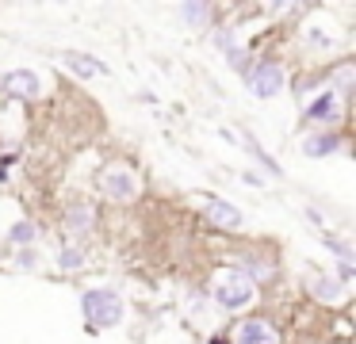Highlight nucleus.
<instances>
[{
  "mask_svg": "<svg viewBox=\"0 0 356 344\" xmlns=\"http://www.w3.org/2000/svg\"><path fill=\"white\" fill-rule=\"evenodd\" d=\"M81 313L92 329H115L123 321V295L108 287H92L81 295Z\"/></svg>",
  "mask_w": 356,
  "mask_h": 344,
  "instance_id": "1",
  "label": "nucleus"
},
{
  "mask_svg": "<svg viewBox=\"0 0 356 344\" xmlns=\"http://www.w3.org/2000/svg\"><path fill=\"white\" fill-rule=\"evenodd\" d=\"M211 295H215V302L222 306V310L238 313V310H245V306L257 298V283H249L245 275L234 268V272H222V275H218L215 287H211Z\"/></svg>",
  "mask_w": 356,
  "mask_h": 344,
  "instance_id": "2",
  "label": "nucleus"
},
{
  "mask_svg": "<svg viewBox=\"0 0 356 344\" xmlns=\"http://www.w3.org/2000/svg\"><path fill=\"white\" fill-rule=\"evenodd\" d=\"M284 81H287V73H284L280 61H257V65L245 73V84H249V92H253L257 99L280 96V92H284Z\"/></svg>",
  "mask_w": 356,
  "mask_h": 344,
  "instance_id": "3",
  "label": "nucleus"
},
{
  "mask_svg": "<svg viewBox=\"0 0 356 344\" xmlns=\"http://www.w3.org/2000/svg\"><path fill=\"white\" fill-rule=\"evenodd\" d=\"M100 188H104V195H111V199H119V203H127V199H134V191H138V180H134L131 168L115 165V168H108V172L100 176Z\"/></svg>",
  "mask_w": 356,
  "mask_h": 344,
  "instance_id": "4",
  "label": "nucleus"
},
{
  "mask_svg": "<svg viewBox=\"0 0 356 344\" xmlns=\"http://www.w3.org/2000/svg\"><path fill=\"white\" fill-rule=\"evenodd\" d=\"M302 115H307V122H318V126H333V122H337L345 111H341V99L333 96V92H322V96L310 99V107H307Z\"/></svg>",
  "mask_w": 356,
  "mask_h": 344,
  "instance_id": "5",
  "label": "nucleus"
},
{
  "mask_svg": "<svg viewBox=\"0 0 356 344\" xmlns=\"http://www.w3.org/2000/svg\"><path fill=\"white\" fill-rule=\"evenodd\" d=\"M238 344H280V333L272 321L264 318H249L238 325Z\"/></svg>",
  "mask_w": 356,
  "mask_h": 344,
  "instance_id": "6",
  "label": "nucleus"
},
{
  "mask_svg": "<svg viewBox=\"0 0 356 344\" xmlns=\"http://www.w3.org/2000/svg\"><path fill=\"white\" fill-rule=\"evenodd\" d=\"M203 218H207L211 226H218V229H238L241 226V211L234 203H226V199H207Z\"/></svg>",
  "mask_w": 356,
  "mask_h": 344,
  "instance_id": "7",
  "label": "nucleus"
},
{
  "mask_svg": "<svg viewBox=\"0 0 356 344\" xmlns=\"http://www.w3.org/2000/svg\"><path fill=\"white\" fill-rule=\"evenodd\" d=\"M4 88H8L12 96H19V99H35L42 92V81H39V73H31V69H12V73L4 76Z\"/></svg>",
  "mask_w": 356,
  "mask_h": 344,
  "instance_id": "8",
  "label": "nucleus"
},
{
  "mask_svg": "<svg viewBox=\"0 0 356 344\" xmlns=\"http://www.w3.org/2000/svg\"><path fill=\"white\" fill-rule=\"evenodd\" d=\"M92 226H96V211H92V203L77 199V203L65 206V234H88Z\"/></svg>",
  "mask_w": 356,
  "mask_h": 344,
  "instance_id": "9",
  "label": "nucleus"
},
{
  "mask_svg": "<svg viewBox=\"0 0 356 344\" xmlns=\"http://www.w3.org/2000/svg\"><path fill=\"white\" fill-rule=\"evenodd\" d=\"M337 149H341V134H333V130H322V134L302 138V153H307L310 161L330 157V153H337Z\"/></svg>",
  "mask_w": 356,
  "mask_h": 344,
  "instance_id": "10",
  "label": "nucleus"
},
{
  "mask_svg": "<svg viewBox=\"0 0 356 344\" xmlns=\"http://www.w3.org/2000/svg\"><path fill=\"white\" fill-rule=\"evenodd\" d=\"M62 61H65V65H70L77 76H81V81H88V76H100V73H108V65H104V61H96V58H88V54L62 50Z\"/></svg>",
  "mask_w": 356,
  "mask_h": 344,
  "instance_id": "11",
  "label": "nucleus"
},
{
  "mask_svg": "<svg viewBox=\"0 0 356 344\" xmlns=\"http://www.w3.org/2000/svg\"><path fill=\"white\" fill-rule=\"evenodd\" d=\"M307 287L318 302H341V298H345V287H341L337 279H330V275H310Z\"/></svg>",
  "mask_w": 356,
  "mask_h": 344,
  "instance_id": "12",
  "label": "nucleus"
},
{
  "mask_svg": "<svg viewBox=\"0 0 356 344\" xmlns=\"http://www.w3.org/2000/svg\"><path fill=\"white\" fill-rule=\"evenodd\" d=\"M241 145H245V149L253 153L257 161H261V165H264V172H268V176H284V168H280V161L272 157V153H264V145H257L249 134H241Z\"/></svg>",
  "mask_w": 356,
  "mask_h": 344,
  "instance_id": "13",
  "label": "nucleus"
},
{
  "mask_svg": "<svg viewBox=\"0 0 356 344\" xmlns=\"http://www.w3.org/2000/svg\"><path fill=\"white\" fill-rule=\"evenodd\" d=\"M180 15H184L188 27H207L211 15H215V8L211 4H180Z\"/></svg>",
  "mask_w": 356,
  "mask_h": 344,
  "instance_id": "14",
  "label": "nucleus"
},
{
  "mask_svg": "<svg viewBox=\"0 0 356 344\" xmlns=\"http://www.w3.org/2000/svg\"><path fill=\"white\" fill-rule=\"evenodd\" d=\"M35 237H39V226H35V222H16V226L8 229V241L19 245V249H31Z\"/></svg>",
  "mask_w": 356,
  "mask_h": 344,
  "instance_id": "15",
  "label": "nucleus"
},
{
  "mask_svg": "<svg viewBox=\"0 0 356 344\" xmlns=\"http://www.w3.org/2000/svg\"><path fill=\"white\" fill-rule=\"evenodd\" d=\"M58 264H62L65 272H77V268H85V249H77V245L62 249V252H58Z\"/></svg>",
  "mask_w": 356,
  "mask_h": 344,
  "instance_id": "16",
  "label": "nucleus"
},
{
  "mask_svg": "<svg viewBox=\"0 0 356 344\" xmlns=\"http://www.w3.org/2000/svg\"><path fill=\"white\" fill-rule=\"evenodd\" d=\"M226 61H230V65H234V69H238V73H241V76H245V73H249V69H253V65H249V54H245V50H241V46H230V50H226Z\"/></svg>",
  "mask_w": 356,
  "mask_h": 344,
  "instance_id": "17",
  "label": "nucleus"
},
{
  "mask_svg": "<svg viewBox=\"0 0 356 344\" xmlns=\"http://www.w3.org/2000/svg\"><path fill=\"white\" fill-rule=\"evenodd\" d=\"M333 81H337V92H341V96H348V92H353V65L345 61V65L333 73ZM337 92H333V96H337Z\"/></svg>",
  "mask_w": 356,
  "mask_h": 344,
  "instance_id": "18",
  "label": "nucleus"
},
{
  "mask_svg": "<svg viewBox=\"0 0 356 344\" xmlns=\"http://www.w3.org/2000/svg\"><path fill=\"white\" fill-rule=\"evenodd\" d=\"M322 245L330 252H337L341 260H353V249H348V241H341V237H330V234H322Z\"/></svg>",
  "mask_w": 356,
  "mask_h": 344,
  "instance_id": "19",
  "label": "nucleus"
},
{
  "mask_svg": "<svg viewBox=\"0 0 356 344\" xmlns=\"http://www.w3.org/2000/svg\"><path fill=\"white\" fill-rule=\"evenodd\" d=\"M16 264L31 272V268H39V252H35V249H19V252H16Z\"/></svg>",
  "mask_w": 356,
  "mask_h": 344,
  "instance_id": "20",
  "label": "nucleus"
},
{
  "mask_svg": "<svg viewBox=\"0 0 356 344\" xmlns=\"http://www.w3.org/2000/svg\"><path fill=\"white\" fill-rule=\"evenodd\" d=\"M348 279H353V260H337V283L345 287Z\"/></svg>",
  "mask_w": 356,
  "mask_h": 344,
  "instance_id": "21",
  "label": "nucleus"
}]
</instances>
